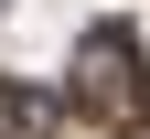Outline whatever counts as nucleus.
<instances>
[{
  "instance_id": "f257e3e1",
  "label": "nucleus",
  "mask_w": 150,
  "mask_h": 139,
  "mask_svg": "<svg viewBox=\"0 0 150 139\" xmlns=\"http://www.w3.org/2000/svg\"><path fill=\"white\" fill-rule=\"evenodd\" d=\"M75 107L97 118V128H118V139L150 128V64H139V32L129 22H97L75 43Z\"/></svg>"
},
{
  "instance_id": "f03ea898",
  "label": "nucleus",
  "mask_w": 150,
  "mask_h": 139,
  "mask_svg": "<svg viewBox=\"0 0 150 139\" xmlns=\"http://www.w3.org/2000/svg\"><path fill=\"white\" fill-rule=\"evenodd\" d=\"M64 128V96L22 86V75H0V139H54Z\"/></svg>"
},
{
  "instance_id": "7ed1b4c3",
  "label": "nucleus",
  "mask_w": 150,
  "mask_h": 139,
  "mask_svg": "<svg viewBox=\"0 0 150 139\" xmlns=\"http://www.w3.org/2000/svg\"><path fill=\"white\" fill-rule=\"evenodd\" d=\"M0 11H11V0H0Z\"/></svg>"
}]
</instances>
